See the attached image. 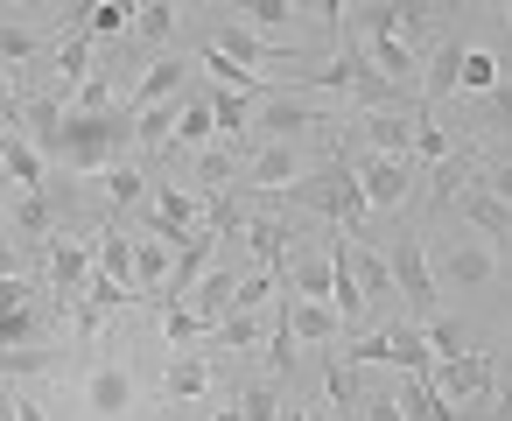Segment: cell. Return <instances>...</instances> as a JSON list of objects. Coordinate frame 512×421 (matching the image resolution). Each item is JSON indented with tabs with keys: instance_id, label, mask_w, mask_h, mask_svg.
<instances>
[{
	"instance_id": "31",
	"label": "cell",
	"mask_w": 512,
	"mask_h": 421,
	"mask_svg": "<svg viewBox=\"0 0 512 421\" xmlns=\"http://www.w3.org/2000/svg\"><path fill=\"white\" fill-rule=\"evenodd\" d=\"M253 106H260V99H239V92H211V120H218V141H225V148H232V141H239V134L253 127Z\"/></svg>"
},
{
	"instance_id": "48",
	"label": "cell",
	"mask_w": 512,
	"mask_h": 421,
	"mask_svg": "<svg viewBox=\"0 0 512 421\" xmlns=\"http://www.w3.org/2000/svg\"><path fill=\"white\" fill-rule=\"evenodd\" d=\"M0 120H8V127H22V106H15V85H8V71H0Z\"/></svg>"
},
{
	"instance_id": "33",
	"label": "cell",
	"mask_w": 512,
	"mask_h": 421,
	"mask_svg": "<svg viewBox=\"0 0 512 421\" xmlns=\"http://www.w3.org/2000/svg\"><path fill=\"white\" fill-rule=\"evenodd\" d=\"M498 78H505V64H498L491 50H463V71H456V92H498Z\"/></svg>"
},
{
	"instance_id": "21",
	"label": "cell",
	"mask_w": 512,
	"mask_h": 421,
	"mask_svg": "<svg viewBox=\"0 0 512 421\" xmlns=\"http://www.w3.org/2000/svg\"><path fill=\"white\" fill-rule=\"evenodd\" d=\"M239 239L253 246V260H260V274H281L288 267V225H274V218H239Z\"/></svg>"
},
{
	"instance_id": "2",
	"label": "cell",
	"mask_w": 512,
	"mask_h": 421,
	"mask_svg": "<svg viewBox=\"0 0 512 421\" xmlns=\"http://www.w3.org/2000/svg\"><path fill=\"white\" fill-rule=\"evenodd\" d=\"M281 197H288V204H302V211H316V218H330V225H344V239L372 246V204H365V190H358V176H351V162H344V155H330V162L302 169Z\"/></svg>"
},
{
	"instance_id": "46",
	"label": "cell",
	"mask_w": 512,
	"mask_h": 421,
	"mask_svg": "<svg viewBox=\"0 0 512 421\" xmlns=\"http://www.w3.org/2000/svg\"><path fill=\"white\" fill-rule=\"evenodd\" d=\"M477 190H491V197H498V204L512 211V162H498V169H484V176H477Z\"/></svg>"
},
{
	"instance_id": "5",
	"label": "cell",
	"mask_w": 512,
	"mask_h": 421,
	"mask_svg": "<svg viewBox=\"0 0 512 421\" xmlns=\"http://www.w3.org/2000/svg\"><path fill=\"white\" fill-rule=\"evenodd\" d=\"M344 162H351L372 211H400L414 197V162H386V155H365V148H344Z\"/></svg>"
},
{
	"instance_id": "26",
	"label": "cell",
	"mask_w": 512,
	"mask_h": 421,
	"mask_svg": "<svg viewBox=\"0 0 512 421\" xmlns=\"http://www.w3.org/2000/svg\"><path fill=\"white\" fill-rule=\"evenodd\" d=\"M344 260H351V281H358V295H365V302H386V295H393V267H386V253H372V246H358V239H351V253H344Z\"/></svg>"
},
{
	"instance_id": "30",
	"label": "cell",
	"mask_w": 512,
	"mask_h": 421,
	"mask_svg": "<svg viewBox=\"0 0 512 421\" xmlns=\"http://www.w3.org/2000/svg\"><path fill=\"white\" fill-rule=\"evenodd\" d=\"M176 29H183V8H169V0H141V8H134V36L141 43H176Z\"/></svg>"
},
{
	"instance_id": "24",
	"label": "cell",
	"mask_w": 512,
	"mask_h": 421,
	"mask_svg": "<svg viewBox=\"0 0 512 421\" xmlns=\"http://www.w3.org/2000/svg\"><path fill=\"white\" fill-rule=\"evenodd\" d=\"M169 148H218V120H211V92H190L176 113V141Z\"/></svg>"
},
{
	"instance_id": "37",
	"label": "cell",
	"mask_w": 512,
	"mask_h": 421,
	"mask_svg": "<svg viewBox=\"0 0 512 421\" xmlns=\"http://www.w3.org/2000/svg\"><path fill=\"white\" fill-rule=\"evenodd\" d=\"M239 169H246V155H232V148H197V183L218 190V183H232Z\"/></svg>"
},
{
	"instance_id": "41",
	"label": "cell",
	"mask_w": 512,
	"mask_h": 421,
	"mask_svg": "<svg viewBox=\"0 0 512 421\" xmlns=\"http://www.w3.org/2000/svg\"><path fill=\"white\" fill-rule=\"evenodd\" d=\"M232 407H239L246 421H281V393H274V386H260V379H253V386H246Z\"/></svg>"
},
{
	"instance_id": "9",
	"label": "cell",
	"mask_w": 512,
	"mask_h": 421,
	"mask_svg": "<svg viewBox=\"0 0 512 421\" xmlns=\"http://www.w3.org/2000/svg\"><path fill=\"white\" fill-rule=\"evenodd\" d=\"M295 176H302V148H295V141H260V148H246V169H239L246 190H288Z\"/></svg>"
},
{
	"instance_id": "50",
	"label": "cell",
	"mask_w": 512,
	"mask_h": 421,
	"mask_svg": "<svg viewBox=\"0 0 512 421\" xmlns=\"http://www.w3.org/2000/svg\"><path fill=\"white\" fill-rule=\"evenodd\" d=\"M8 414H15V421H43V407H36V400H8Z\"/></svg>"
},
{
	"instance_id": "52",
	"label": "cell",
	"mask_w": 512,
	"mask_h": 421,
	"mask_svg": "<svg viewBox=\"0 0 512 421\" xmlns=\"http://www.w3.org/2000/svg\"><path fill=\"white\" fill-rule=\"evenodd\" d=\"M281 421H309V414H302V407H281Z\"/></svg>"
},
{
	"instance_id": "18",
	"label": "cell",
	"mask_w": 512,
	"mask_h": 421,
	"mask_svg": "<svg viewBox=\"0 0 512 421\" xmlns=\"http://www.w3.org/2000/svg\"><path fill=\"white\" fill-rule=\"evenodd\" d=\"M8 232H22L15 246H29V239H57V211H50V190H22L15 204H8Z\"/></svg>"
},
{
	"instance_id": "20",
	"label": "cell",
	"mask_w": 512,
	"mask_h": 421,
	"mask_svg": "<svg viewBox=\"0 0 512 421\" xmlns=\"http://www.w3.org/2000/svg\"><path fill=\"white\" fill-rule=\"evenodd\" d=\"M211 379H218V372H211V358H204V351H169L162 393H169V400H204V393H211Z\"/></svg>"
},
{
	"instance_id": "19",
	"label": "cell",
	"mask_w": 512,
	"mask_h": 421,
	"mask_svg": "<svg viewBox=\"0 0 512 421\" xmlns=\"http://www.w3.org/2000/svg\"><path fill=\"white\" fill-rule=\"evenodd\" d=\"M232 295H239V281H232L225 267H204V281L190 288V302H183V309H190L204 330H218V323H225V309H232Z\"/></svg>"
},
{
	"instance_id": "51",
	"label": "cell",
	"mask_w": 512,
	"mask_h": 421,
	"mask_svg": "<svg viewBox=\"0 0 512 421\" xmlns=\"http://www.w3.org/2000/svg\"><path fill=\"white\" fill-rule=\"evenodd\" d=\"M211 421H246V414H239V407H218V414H211Z\"/></svg>"
},
{
	"instance_id": "39",
	"label": "cell",
	"mask_w": 512,
	"mask_h": 421,
	"mask_svg": "<svg viewBox=\"0 0 512 421\" xmlns=\"http://www.w3.org/2000/svg\"><path fill=\"white\" fill-rule=\"evenodd\" d=\"M106 197H113V204H141V197H148V176H141L134 162H113V169H106Z\"/></svg>"
},
{
	"instance_id": "43",
	"label": "cell",
	"mask_w": 512,
	"mask_h": 421,
	"mask_svg": "<svg viewBox=\"0 0 512 421\" xmlns=\"http://www.w3.org/2000/svg\"><path fill=\"white\" fill-rule=\"evenodd\" d=\"M29 302H43V288H36L29 274H8V281H0V316H15V309H29Z\"/></svg>"
},
{
	"instance_id": "4",
	"label": "cell",
	"mask_w": 512,
	"mask_h": 421,
	"mask_svg": "<svg viewBox=\"0 0 512 421\" xmlns=\"http://www.w3.org/2000/svg\"><path fill=\"white\" fill-rule=\"evenodd\" d=\"M386 267H393V295L421 316V323H435V267H428V253H421V232H407V239H393V253H386Z\"/></svg>"
},
{
	"instance_id": "6",
	"label": "cell",
	"mask_w": 512,
	"mask_h": 421,
	"mask_svg": "<svg viewBox=\"0 0 512 421\" xmlns=\"http://www.w3.org/2000/svg\"><path fill=\"white\" fill-rule=\"evenodd\" d=\"M253 127H260V141H295V134H316V127H337L323 106H309L302 92H267L260 106H253ZM253 141V148H260Z\"/></svg>"
},
{
	"instance_id": "8",
	"label": "cell",
	"mask_w": 512,
	"mask_h": 421,
	"mask_svg": "<svg viewBox=\"0 0 512 421\" xmlns=\"http://www.w3.org/2000/svg\"><path fill=\"white\" fill-rule=\"evenodd\" d=\"M92 267H99V260H92V246H85V239H64V232H57V239L43 246V274H50L57 302H78V295H85V281H92Z\"/></svg>"
},
{
	"instance_id": "23",
	"label": "cell",
	"mask_w": 512,
	"mask_h": 421,
	"mask_svg": "<svg viewBox=\"0 0 512 421\" xmlns=\"http://www.w3.org/2000/svg\"><path fill=\"white\" fill-rule=\"evenodd\" d=\"M393 400H400V414H407V421H463V414L428 386V372H400V393H393Z\"/></svg>"
},
{
	"instance_id": "16",
	"label": "cell",
	"mask_w": 512,
	"mask_h": 421,
	"mask_svg": "<svg viewBox=\"0 0 512 421\" xmlns=\"http://www.w3.org/2000/svg\"><path fill=\"white\" fill-rule=\"evenodd\" d=\"M134 302H141V295H134V288H120V281H106V274H99V267H92V281H85V295H78V302H71V309H78V330H85V337H92V330H99V323H106V316H113V309H134Z\"/></svg>"
},
{
	"instance_id": "15",
	"label": "cell",
	"mask_w": 512,
	"mask_h": 421,
	"mask_svg": "<svg viewBox=\"0 0 512 421\" xmlns=\"http://www.w3.org/2000/svg\"><path fill=\"white\" fill-rule=\"evenodd\" d=\"M85 407H92L99 421H120V414L134 407V372H127V365H92V372H85Z\"/></svg>"
},
{
	"instance_id": "13",
	"label": "cell",
	"mask_w": 512,
	"mask_h": 421,
	"mask_svg": "<svg viewBox=\"0 0 512 421\" xmlns=\"http://www.w3.org/2000/svg\"><path fill=\"white\" fill-rule=\"evenodd\" d=\"M211 43H218V50H225V57L239 64V71H253V78H260V64H281V57H295L288 43H267V36H253V29H239L232 15H225V22L211 29Z\"/></svg>"
},
{
	"instance_id": "10",
	"label": "cell",
	"mask_w": 512,
	"mask_h": 421,
	"mask_svg": "<svg viewBox=\"0 0 512 421\" xmlns=\"http://www.w3.org/2000/svg\"><path fill=\"white\" fill-rule=\"evenodd\" d=\"M183 92H190V64H183V57H155V64L141 71V85H134L120 106H127V113H148V106H176Z\"/></svg>"
},
{
	"instance_id": "32",
	"label": "cell",
	"mask_w": 512,
	"mask_h": 421,
	"mask_svg": "<svg viewBox=\"0 0 512 421\" xmlns=\"http://www.w3.org/2000/svg\"><path fill=\"white\" fill-rule=\"evenodd\" d=\"M176 113H183V99H176V106L134 113V148H169V141H176Z\"/></svg>"
},
{
	"instance_id": "54",
	"label": "cell",
	"mask_w": 512,
	"mask_h": 421,
	"mask_svg": "<svg viewBox=\"0 0 512 421\" xmlns=\"http://www.w3.org/2000/svg\"><path fill=\"white\" fill-rule=\"evenodd\" d=\"M505 22H512V0H505Z\"/></svg>"
},
{
	"instance_id": "22",
	"label": "cell",
	"mask_w": 512,
	"mask_h": 421,
	"mask_svg": "<svg viewBox=\"0 0 512 421\" xmlns=\"http://www.w3.org/2000/svg\"><path fill=\"white\" fill-rule=\"evenodd\" d=\"M456 211H463V218L484 232V246H505V239H512V211H505L491 190H477V183H470V190L456 197Z\"/></svg>"
},
{
	"instance_id": "42",
	"label": "cell",
	"mask_w": 512,
	"mask_h": 421,
	"mask_svg": "<svg viewBox=\"0 0 512 421\" xmlns=\"http://www.w3.org/2000/svg\"><path fill=\"white\" fill-rule=\"evenodd\" d=\"M162 337H169L176 351H190V344H197V337H211V330H204L190 309H162Z\"/></svg>"
},
{
	"instance_id": "27",
	"label": "cell",
	"mask_w": 512,
	"mask_h": 421,
	"mask_svg": "<svg viewBox=\"0 0 512 421\" xmlns=\"http://www.w3.org/2000/svg\"><path fill=\"white\" fill-rule=\"evenodd\" d=\"M92 260H99V274H106V281H120V288H134V232H120V225H106V239L92 246Z\"/></svg>"
},
{
	"instance_id": "38",
	"label": "cell",
	"mask_w": 512,
	"mask_h": 421,
	"mask_svg": "<svg viewBox=\"0 0 512 421\" xmlns=\"http://www.w3.org/2000/svg\"><path fill=\"white\" fill-rule=\"evenodd\" d=\"M484 134H512V71L498 78V92H484V113H477Z\"/></svg>"
},
{
	"instance_id": "7",
	"label": "cell",
	"mask_w": 512,
	"mask_h": 421,
	"mask_svg": "<svg viewBox=\"0 0 512 421\" xmlns=\"http://www.w3.org/2000/svg\"><path fill=\"white\" fill-rule=\"evenodd\" d=\"M197 225H204V204H197V190H183V183H155V190H148V232H155V239L183 246Z\"/></svg>"
},
{
	"instance_id": "35",
	"label": "cell",
	"mask_w": 512,
	"mask_h": 421,
	"mask_svg": "<svg viewBox=\"0 0 512 421\" xmlns=\"http://www.w3.org/2000/svg\"><path fill=\"white\" fill-rule=\"evenodd\" d=\"M323 393L337 400V414H358V400H365V386H358V365L330 358V372H323Z\"/></svg>"
},
{
	"instance_id": "53",
	"label": "cell",
	"mask_w": 512,
	"mask_h": 421,
	"mask_svg": "<svg viewBox=\"0 0 512 421\" xmlns=\"http://www.w3.org/2000/svg\"><path fill=\"white\" fill-rule=\"evenodd\" d=\"M0 225H8V204H0Z\"/></svg>"
},
{
	"instance_id": "40",
	"label": "cell",
	"mask_w": 512,
	"mask_h": 421,
	"mask_svg": "<svg viewBox=\"0 0 512 421\" xmlns=\"http://www.w3.org/2000/svg\"><path fill=\"white\" fill-rule=\"evenodd\" d=\"M211 337H218V344H232V351H246V344H260V316H253V309H232Z\"/></svg>"
},
{
	"instance_id": "3",
	"label": "cell",
	"mask_w": 512,
	"mask_h": 421,
	"mask_svg": "<svg viewBox=\"0 0 512 421\" xmlns=\"http://www.w3.org/2000/svg\"><path fill=\"white\" fill-rule=\"evenodd\" d=\"M428 386H435L456 414H463V407H491V393H498V358H491V351H456V358H435Z\"/></svg>"
},
{
	"instance_id": "1",
	"label": "cell",
	"mask_w": 512,
	"mask_h": 421,
	"mask_svg": "<svg viewBox=\"0 0 512 421\" xmlns=\"http://www.w3.org/2000/svg\"><path fill=\"white\" fill-rule=\"evenodd\" d=\"M127 148H134V113H127V106H113V113H78V106H64V120H57V134H50L43 162H57V169H71V176H106L113 162H127Z\"/></svg>"
},
{
	"instance_id": "25",
	"label": "cell",
	"mask_w": 512,
	"mask_h": 421,
	"mask_svg": "<svg viewBox=\"0 0 512 421\" xmlns=\"http://www.w3.org/2000/svg\"><path fill=\"white\" fill-rule=\"evenodd\" d=\"M470 162H477L470 148H456L449 162H435V176H428V211H435V218H442V211H449V204L470 190Z\"/></svg>"
},
{
	"instance_id": "34",
	"label": "cell",
	"mask_w": 512,
	"mask_h": 421,
	"mask_svg": "<svg viewBox=\"0 0 512 421\" xmlns=\"http://www.w3.org/2000/svg\"><path fill=\"white\" fill-rule=\"evenodd\" d=\"M43 50H50V36H36L29 22H0V64H29Z\"/></svg>"
},
{
	"instance_id": "11",
	"label": "cell",
	"mask_w": 512,
	"mask_h": 421,
	"mask_svg": "<svg viewBox=\"0 0 512 421\" xmlns=\"http://www.w3.org/2000/svg\"><path fill=\"white\" fill-rule=\"evenodd\" d=\"M414 120H421V113H358L351 127H358V148H365V155L407 162V148H414Z\"/></svg>"
},
{
	"instance_id": "14",
	"label": "cell",
	"mask_w": 512,
	"mask_h": 421,
	"mask_svg": "<svg viewBox=\"0 0 512 421\" xmlns=\"http://www.w3.org/2000/svg\"><path fill=\"white\" fill-rule=\"evenodd\" d=\"M281 323H288L295 344H337V337H344L337 309H330V302H302V295H281Z\"/></svg>"
},
{
	"instance_id": "29",
	"label": "cell",
	"mask_w": 512,
	"mask_h": 421,
	"mask_svg": "<svg viewBox=\"0 0 512 421\" xmlns=\"http://www.w3.org/2000/svg\"><path fill=\"white\" fill-rule=\"evenodd\" d=\"M134 29V0H99V8H85V36H92V50L99 43H120Z\"/></svg>"
},
{
	"instance_id": "55",
	"label": "cell",
	"mask_w": 512,
	"mask_h": 421,
	"mask_svg": "<svg viewBox=\"0 0 512 421\" xmlns=\"http://www.w3.org/2000/svg\"><path fill=\"white\" fill-rule=\"evenodd\" d=\"M505 379H512V365H505Z\"/></svg>"
},
{
	"instance_id": "28",
	"label": "cell",
	"mask_w": 512,
	"mask_h": 421,
	"mask_svg": "<svg viewBox=\"0 0 512 421\" xmlns=\"http://www.w3.org/2000/svg\"><path fill=\"white\" fill-rule=\"evenodd\" d=\"M463 50L470 43H442L428 64H421V92L414 99H442V92H456V71H463Z\"/></svg>"
},
{
	"instance_id": "17",
	"label": "cell",
	"mask_w": 512,
	"mask_h": 421,
	"mask_svg": "<svg viewBox=\"0 0 512 421\" xmlns=\"http://www.w3.org/2000/svg\"><path fill=\"white\" fill-rule=\"evenodd\" d=\"M0 176L15 190H50V162L29 148V134H0Z\"/></svg>"
},
{
	"instance_id": "49",
	"label": "cell",
	"mask_w": 512,
	"mask_h": 421,
	"mask_svg": "<svg viewBox=\"0 0 512 421\" xmlns=\"http://www.w3.org/2000/svg\"><path fill=\"white\" fill-rule=\"evenodd\" d=\"M491 421H512V379H505V386L491 393Z\"/></svg>"
},
{
	"instance_id": "12",
	"label": "cell",
	"mask_w": 512,
	"mask_h": 421,
	"mask_svg": "<svg viewBox=\"0 0 512 421\" xmlns=\"http://www.w3.org/2000/svg\"><path fill=\"white\" fill-rule=\"evenodd\" d=\"M435 281H449V288H491V281H498V246H484V239H456V246L442 253Z\"/></svg>"
},
{
	"instance_id": "44",
	"label": "cell",
	"mask_w": 512,
	"mask_h": 421,
	"mask_svg": "<svg viewBox=\"0 0 512 421\" xmlns=\"http://www.w3.org/2000/svg\"><path fill=\"white\" fill-rule=\"evenodd\" d=\"M414 155H428V162H449L456 148H449V134H442V127H428V120H414Z\"/></svg>"
},
{
	"instance_id": "36",
	"label": "cell",
	"mask_w": 512,
	"mask_h": 421,
	"mask_svg": "<svg viewBox=\"0 0 512 421\" xmlns=\"http://www.w3.org/2000/svg\"><path fill=\"white\" fill-rule=\"evenodd\" d=\"M36 372H57V351H50V344H29V351H0V379H36Z\"/></svg>"
},
{
	"instance_id": "45",
	"label": "cell",
	"mask_w": 512,
	"mask_h": 421,
	"mask_svg": "<svg viewBox=\"0 0 512 421\" xmlns=\"http://www.w3.org/2000/svg\"><path fill=\"white\" fill-rule=\"evenodd\" d=\"M358 421H407V414H400L393 393H365V400H358Z\"/></svg>"
},
{
	"instance_id": "47",
	"label": "cell",
	"mask_w": 512,
	"mask_h": 421,
	"mask_svg": "<svg viewBox=\"0 0 512 421\" xmlns=\"http://www.w3.org/2000/svg\"><path fill=\"white\" fill-rule=\"evenodd\" d=\"M8 274H22V246L8 239V225H0V281H8Z\"/></svg>"
}]
</instances>
